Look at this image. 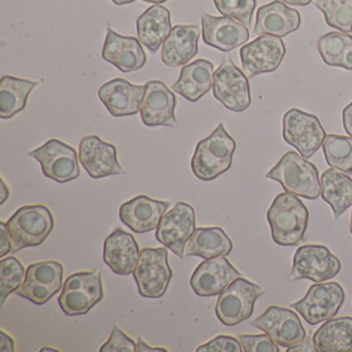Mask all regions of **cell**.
<instances>
[{
    "mask_svg": "<svg viewBox=\"0 0 352 352\" xmlns=\"http://www.w3.org/2000/svg\"><path fill=\"white\" fill-rule=\"evenodd\" d=\"M272 238L280 246H296L304 239L309 212L296 195L280 193L267 212Z\"/></svg>",
    "mask_w": 352,
    "mask_h": 352,
    "instance_id": "6da1fadb",
    "label": "cell"
},
{
    "mask_svg": "<svg viewBox=\"0 0 352 352\" xmlns=\"http://www.w3.org/2000/svg\"><path fill=\"white\" fill-rule=\"evenodd\" d=\"M236 142L219 123L215 131L197 143L191 170L199 180L210 182L228 172L232 166Z\"/></svg>",
    "mask_w": 352,
    "mask_h": 352,
    "instance_id": "7a4b0ae2",
    "label": "cell"
},
{
    "mask_svg": "<svg viewBox=\"0 0 352 352\" xmlns=\"http://www.w3.org/2000/svg\"><path fill=\"white\" fill-rule=\"evenodd\" d=\"M265 178L277 181L285 192L296 197L314 201L321 195V182L316 166L294 151L284 154L279 162L265 174Z\"/></svg>",
    "mask_w": 352,
    "mask_h": 352,
    "instance_id": "3957f363",
    "label": "cell"
},
{
    "mask_svg": "<svg viewBox=\"0 0 352 352\" xmlns=\"http://www.w3.org/2000/svg\"><path fill=\"white\" fill-rule=\"evenodd\" d=\"M12 239V253L40 246L54 228V217L47 206L28 205L18 209L7 222Z\"/></svg>",
    "mask_w": 352,
    "mask_h": 352,
    "instance_id": "277c9868",
    "label": "cell"
},
{
    "mask_svg": "<svg viewBox=\"0 0 352 352\" xmlns=\"http://www.w3.org/2000/svg\"><path fill=\"white\" fill-rule=\"evenodd\" d=\"M104 298L102 274L98 270L78 272L63 284L58 298L61 310L69 316L85 315Z\"/></svg>",
    "mask_w": 352,
    "mask_h": 352,
    "instance_id": "5b68a950",
    "label": "cell"
},
{
    "mask_svg": "<svg viewBox=\"0 0 352 352\" xmlns=\"http://www.w3.org/2000/svg\"><path fill=\"white\" fill-rule=\"evenodd\" d=\"M265 290L243 277L232 281L216 302L215 313L222 324L234 327L250 318L257 298Z\"/></svg>",
    "mask_w": 352,
    "mask_h": 352,
    "instance_id": "8992f818",
    "label": "cell"
},
{
    "mask_svg": "<svg viewBox=\"0 0 352 352\" xmlns=\"http://www.w3.org/2000/svg\"><path fill=\"white\" fill-rule=\"evenodd\" d=\"M168 257L166 247L142 249L133 275L143 298H160L166 294L173 278Z\"/></svg>",
    "mask_w": 352,
    "mask_h": 352,
    "instance_id": "52a82bcc",
    "label": "cell"
},
{
    "mask_svg": "<svg viewBox=\"0 0 352 352\" xmlns=\"http://www.w3.org/2000/svg\"><path fill=\"white\" fill-rule=\"evenodd\" d=\"M213 96L232 112L246 111L251 104L248 77L226 56L213 75Z\"/></svg>",
    "mask_w": 352,
    "mask_h": 352,
    "instance_id": "ba28073f",
    "label": "cell"
},
{
    "mask_svg": "<svg viewBox=\"0 0 352 352\" xmlns=\"http://www.w3.org/2000/svg\"><path fill=\"white\" fill-rule=\"evenodd\" d=\"M345 302V292L337 282L310 286L306 296L290 305L311 325L333 318Z\"/></svg>",
    "mask_w": 352,
    "mask_h": 352,
    "instance_id": "9c48e42d",
    "label": "cell"
},
{
    "mask_svg": "<svg viewBox=\"0 0 352 352\" xmlns=\"http://www.w3.org/2000/svg\"><path fill=\"white\" fill-rule=\"evenodd\" d=\"M324 129L314 115L290 109L283 116V139L296 148L302 157H312L324 141Z\"/></svg>",
    "mask_w": 352,
    "mask_h": 352,
    "instance_id": "30bf717a",
    "label": "cell"
},
{
    "mask_svg": "<svg viewBox=\"0 0 352 352\" xmlns=\"http://www.w3.org/2000/svg\"><path fill=\"white\" fill-rule=\"evenodd\" d=\"M341 271V261L322 245H305L294 253L290 280L308 279L322 283Z\"/></svg>",
    "mask_w": 352,
    "mask_h": 352,
    "instance_id": "8fae6325",
    "label": "cell"
},
{
    "mask_svg": "<svg viewBox=\"0 0 352 352\" xmlns=\"http://www.w3.org/2000/svg\"><path fill=\"white\" fill-rule=\"evenodd\" d=\"M63 265L56 261H44L28 265L25 279L14 294L42 306L63 287Z\"/></svg>",
    "mask_w": 352,
    "mask_h": 352,
    "instance_id": "7c38bea8",
    "label": "cell"
},
{
    "mask_svg": "<svg viewBox=\"0 0 352 352\" xmlns=\"http://www.w3.org/2000/svg\"><path fill=\"white\" fill-rule=\"evenodd\" d=\"M30 157L40 162L43 174L55 182L67 183L80 176L79 157L71 146L57 139L28 152Z\"/></svg>",
    "mask_w": 352,
    "mask_h": 352,
    "instance_id": "4fadbf2b",
    "label": "cell"
},
{
    "mask_svg": "<svg viewBox=\"0 0 352 352\" xmlns=\"http://www.w3.org/2000/svg\"><path fill=\"white\" fill-rule=\"evenodd\" d=\"M195 230V209L192 206L180 201L162 216L155 236L158 242L183 259L185 247Z\"/></svg>",
    "mask_w": 352,
    "mask_h": 352,
    "instance_id": "5bb4252c",
    "label": "cell"
},
{
    "mask_svg": "<svg viewBox=\"0 0 352 352\" xmlns=\"http://www.w3.org/2000/svg\"><path fill=\"white\" fill-rule=\"evenodd\" d=\"M250 325L265 331L281 347H292L306 338V331L298 315L283 307H269Z\"/></svg>",
    "mask_w": 352,
    "mask_h": 352,
    "instance_id": "9a60e30c",
    "label": "cell"
},
{
    "mask_svg": "<svg viewBox=\"0 0 352 352\" xmlns=\"http://www.w3.org/2000/svg\"><path fill=\"white\" fill-rule=\"evenodd\" d=\"M286 54V47L281 38L261 36L240 51L245 75L253 78L261 74L272 73L279 67Z\"/></svg>",
    "mask_w": 352,
    "mask_h": 352,
    "instance_id": "2e32d148",
    "label": "cell"
},
{
    "mask_svg": "<svg viewBox=\"0 0 352 352\" xmlns=\"http://www.w3.org/2000/svg\"><path fill=\"white\" fill-rule=\"evenodd\" d=\"M177 100L166 84L157 80L147 82L142 100V120L146 126L178 127L175 116Z\"/></svg>",
    "mask_w": 352,
    "mask_h": 352,
    "instance_id": "e0dca14e",
    "label": "cell"
},
{
    "mask_svg": "<svg viewBox=\"0 0 352 352\" xmlns=\"http://www.w3.org/2000/svg\"><path fill=\"white\" fill-rule=\"evenodd\" d=\"M79 160L94 179L125 174L124 168L119 164L116 147L98 135H88L81 140Z\"/></svg>",
    "mask_w": 352,
    "mask_h": 352,
    "instance_id": "ac0fdd59",
    "label": "cell"
},
{
    "mask_svg": "<svg viewBox=\"0 0 352 352\" xmlns=\"http://www.w3.org/2000/svg\"><path fill=\"white\" fill-rule=\"evenodd\" d=\"M243 277L226 256L205 259L195 270L190 278L193 292L201 298H212L221 294L232 281Z\"/></svg>",
    "mask_w": 352,
    "mask_h": 352,
    "instance_id": "d6986e66",
    "label": "cell"
},
{
    "mask_svg": "<svg viewBox=\"0 0 352 352\" xmlns=\"http://www.w3.org/2000/svg\"><path fill=\"white\" fill-rule=\"evenodd\" d=\"M102 56L104 60L124 74L143 69L147 61V56L139 38L121 36L111 28H107Z\"/></svg>",
    "mask_w": 352,
    "mask_h": 352,
    "instance_id": "ffe728a7",
    "label": "cell"
},
{
    "mask_svg": "<svg viewBox=\"0 0 352 352\" xmlns=\"http://www.w3.org/2000/svg\"><path fill=\"white\" fill-rule=\"evenodd\" d=\"M201 34L208 46L222 52H230L249 40V30L244 24L232 18L215 17L201 14Z\"/></svg>",
    "mask_w": 352,
    "mask_h": 352,
    "instance_id": "44dd1931",
    "label": "cell"
},
{
    "mask_svg": "<svg viewBox=\"0 0 352 352\" xmlns=\"http://www.w3.org/2000/svg\"><path fill=\"white\" fill-rule=\"evenodd\" d=\"M170 207L168 201H156L146 195H138L121 205V221L137 234H147L156 230L162 216Z\"/></svg>",
    "mask_w": 352,
    "mask_h": 352,
    "instance_id": "7402d4cb",
    "label": "cell"
},
{
    "mask_svg": "<svg viewBox=\"0 0 352 352\" xmlns=\"http://www.w3.org/2000/svg\"><path fill=\"white\" fill-rule=\"evenodd\" d=\"M144 94L145 85H135L118 78L104 83L98 94L112 116L127 117L140 112Z\"/></svg>",
    "mask_w": 352,
    "mask_h": 352,
    "instance_id": "603a6c76",
    "label": "cell"
},
{
    "mask_svg": "<svg viewBox=\"0 0 352 352\" xmlns=\"http://www.w3.org/2000/svg\"><path fill=\"white\" fill-rule=\"evenodd\" d=\"M140 253L135 236L122 228H117L104 240V261L117 275L133 274Z\"/></svg>",
    "mask_w": 352,
    "mask_h": 352,
    "instance_id": "cb8c5ba5",
    "label": "cell"
},
{
    "mask_svg": "<svg viewBox=\"0 0 352 352\" xmlns=\"http://www.w3.org/2000/svg\"><path fill=\"white\" fill-rule=\"evenodd\" d=\"M300 26V13L282 1L275 0L259 8L253 34L257 36L283 38L298 30Z\"/></svg>",
    "mask_w": 352,
    "mask_h": 352,
    "instance_id": "d4e9b609",
    "label": "cell"
},
{
    "mask_svg": "<svg viewBox=\"0 0 352 352\" xmlns=\"http://www.w3.org/2000/svg\"><path fill=\"white\" fill-rule=\"evenodd\" d=\"M199 25H176L162 44V61L166 67L187 65L199 52Z\"/></svg>",
    "mask_w": 352,
    "mask_h": 352,
    "instance_id": "484cf974",
    "label": "cell"
},
{
    "mask_svg": "<svg viewBox=\"0 0 352 352\" xmlns=\"http://www.w3.org/2000/svg\"><path fill=\"white\" fill-rule=\"evenodd\" d=\"M213 65L207 59L193 61L181 69L178 81L172 85L173 91L188 102H197L213 87Z\"/></svg>",
    "mask_w": 352,
    "mask_h": 352,
    "instance_id": "4316f807",
    "label": "cell"
},
{
    "mask_svg": "<svg viewBox=\"0 0 352 352\" xmlns=\"http://www.w3.org/2000/svg\"><path fill=\"white\" fill-rule=\"evenodd\" d=\"M137 32L141 44L157 52L172 32L170 12L162 6H152L138 18Z\"/></svg>",
    "mask_w": 352,
    "mask_h": 352,
    "instance_id": "83f0119b",
    "label": "cell"
},
{
    "mask_svg": "<svg viewBox=\"0 0 352 352\" xmlns=\"http://www.w3.org/2000/svg\"><path fill=\"white\" fill-rule=\"evenodd\" d=\"M232 250L230 236L220 228H195L185 247V256H199L204 259L228 256Z\"/></svg>",
    "mask_w": 352,
    "mask_h": 352,
    "instance_id": "f1b7e54d",
    "label": "cell"
},
{
    "mask_svg": "<svg viewBox=\"0 0 352 352\" xmlns=\"http://www.w3.org/2000/svg\"><path fill=\"white\" fill-rule=\"evenodd\" d=\"M321 197L331 206L336 219L352 206V178L337 168L321 175Z\"/></svg>",
    "mask_w": 352,
    "mask_h": 352,
    "instance_id": "f546056e",
    "label": "cell"
},
{
    "mask_svg": "<svg viewBox=\"0 0 352 352\" xmlns=\"http://www.w3.org/2000/svg\"><path fill=\"white\" fill-rule=\"evenodd\" d=\"M313 342L319 352L351 351V317L329 319L315 331Z\"/></svg>",
    "mask_w": 352,
    "mask_h": 352,
    "instance_id": "4dcf8cb0",
    "label": "cell"
},
{
    "mask_svg": "<svg viewBox=\"0 0 352 352\" xmlns=\"http://www.w3.org/2000/svg\"><path fill=\"white\" fill-rule=\"evenodd\" d=\"M38 82L3 76L0 80V118L11 119L25 109L30 92Z\"/></svg>",
    "mask_w": 352,
    "mask_h": 352,
    "instance_id": "1f68e13d",
    "label": "cell"
},
{
    "mask_svg": "<svg viewBox=\"0 0 352 352\" xmlns=\"http://www.w3.org/2000/svg\"><path fill=\"white\" fill-rule=\"evenodd\" d=\"M325 162L331 168L352 173V138L327 135L322 144Z\"/></svg>",
    "mask_w": 352,
    "mask_h": 352,
    "instance_id": "d6a6232c",
    "label": "cell"
},
{
    "mask_svg": "<svg viewBox=\"0 0 352 352\" xmlns=\"http://www.w3.org/2000/svg\"><path fill=\"white\" fill-rule=\"evenodd\" d=\"M329 28L341 32H352V0H313Z\"/></svg>",
    "mask_w": 352,
    "mask_h": 352,
    "instance_id": "836d02e7",
    "label": "cell"
},
{
    "mask_svg": "<svg viewBox=\"0 0 352 352\" xmlns=\"http://www.w3.org/2000/svg\"><path fill=\"white\" fill-rule=\"evenodd\" d=\"M25 270L15 256L3 257L0 261V306L3 307L8 296L14 294L23 283Z\"/></svg>",
    "mask_w": 352,
    "mask_h": 352,
    "instance_id": "e575fe53",
    "label": "cell"
},
{
    "mask_svg": "<svg viewBox=\"0 0 352 352\" xmlns=\"http://www.w3.org/2000/svg\"><path fill=\"white\" fill-rule=\"evenodd\" d=\"M352 36L344 32H329L321 36L317 43L319 54L323 63L329 67H339L340 59Z\"/></svg>",
    "mask_w": 352,
    "mask_h": 352,
    "instance_id": "d590c367",
    "label": "cell"
},
{
    "mask_svg": "<svg viewBox=\"0 0 352 352\" xmlns=\"http://www.w3.org/2000/svg\"><path fill=\"white\" fill-rule=\"evenodd\" d=\"M216 9L221 15L236 20L247 28L251 26L256 0H213Z\"/></svg>",
    "mask_w": 352,
    "mask_h": 352,
    "instance_id": "8d00e7d4",
    "label": "cell"
},
{
    "mask_svg": "<svg viewBox=\"0 0 352 352\" xmlns=\"http://www.w3.org/2000/svg\"><path fill=\"white\" fill-rule=\"evenodd\" d=\"M100 352H135L137 344L117 325L113 327L108 341L100 347Z\"/></svg>",
    "mask_w": 352,
    "mask_h": 352,
    "instance_id": "74e56055",
    "label": "cell"
},
{
    "mask_svg": "<svg viewBox=\"0 0 352 352\" xmlns=\"http://www.w3.org/2000/svg\"><path fill=\"white\" fill-rule=\"evenodd\" d=\"M245 352H279L277 344L267 333L261 335H239Z\"/></svg>",
    "mask_w": 352,
    "mask_h": 352,
    "instance_id": "f35d334b",
    "label": "cell"
},
{
    "mask_svg": "<svg viewBox=\"0 0 352 352\" xmlns=\"http://www.w3.org/2000/svg\"><path fill=\"white\" fill-rule=\"evenodd\" d=\"M197 352H242V344L240 340L232 336L220 335L212 339L208 343L199 346Z\"/></svg>",
    "mask_w": 352,
    "mask_h": 352,
    "instance_id": "ab89813d",
    "label": "cell"
},
{
    "mask_svg": "<svg viewBox=\"0 0 352 352\" xmlns=\"http://www.w3.org/2000/svg\"><path fill=\"white\" fill-rule=\"evenodd\" d=\"M0 239H1V245H0V257L3 258L6 255L12 252L13 244H12L11 236H10L9 230L6 222H0Z\"/></svg>",
    "mask_w": 352,
    "mask_h": 352,
    "instance_id": "60d3db41",
    "label": "cell"
},
{
    "mask_svg": "<svg viewBox=\"0 0 352 352\" xmlns=\"http://www.w3.org/2000/svg\"><path fill=\"white\" fill-rule=\"evenodd\" d=\"M316 352L317 349L315 347L314 342H313V337L310 335L308 336V338H305L302 342L296 344V345L292 346V347L287 348V352Z\"/></svg>",
    "mask_w": 352,
    "mask_h": 352,
    "instance_id": "b9f144b4",
    "label": "cell"
},
{
    "mask_svg": "<svg viewBox=\"0 0 352 352\" xmlns=\"http://www.w3.org/2000/svg\"><path fill=\"white\" fill-rule=\"evenodd\" d=\"M339 67L352 71V38L346 45L345 50L340 59Z\"/></svg>",
    "mask_w": 352,
    "mask_h": 352,
    "instance_id": "7bdbcfd3",
    "label": "cell"
},
{
    "mask_svg": "<svg viewBox=\"0 0 352 352\" xmlns=\"http://www.w3.org/2000/svg\"><path fill=\"white\" fill-rule=\"evenodd\" d=\"M0 350L3 352L15 351V341L12 336L6 333L3 329L0 331Z\"/></svg>",
    "mask_w": 352,
    "mask_h": 352,
    "instance_id": "ee69618b",
    "label": "cell"
},
{
    "mask_svg": "<svg viewBox=\"0 0 352 352\" xmlns=\"http://www.w3.org/2000/svg\"><path fill=\"white\" fill-rule=\"evenodd\" d=\"M342 120H343V126L346 133L352 138V102L348 104L342 112Z\"/></svg>",
    "mask_w": 352,
    "mask_h": 352,
    "instance_id": "f6af8a7d",
    "label": "cell"
},
{
    "mask_svg": "<svg viewBox=\"0 0 352 352\" xmlns=\"http://www.w3.org/2000/svg\"><path fill=\"white\" fill-rule=\"evenodd\" d=\"M168 352V350L164 347H151L147 345L144 341L143 338H138L137 352Z\"/></svg>",
    "mask_w": 352,
    "mask_h": 352,
    "instance_id": "bcb514c9",
    "label": "cell"
},
{
    "mask_svg": "<svg viewBox=\"0 0 352 352\" xmlns=\"http://www.w3.org/2000/svg\"><path fill=\"white\" fill-rule=\"evenodd\" d=\"M10 190L8 188L7 184H6L5 180L1 179V197H0V205H3L5 201L9 199Z\"/></svg>",
    "mask_w": 352,
    "mask_h": 352,
    "instance_id": "7dc6e473",
    "label": "cell"
},
{
    "mask_svg": "<svg viewBox=\"0 0 352 352\" xmlns=\"http://www.w3.org/2000/svg\"><path fill=\"white\" fill-rule=\"evenodd\" d=\"M284 3L289 6H298V7H306L310 5L313 0H282Z\"/></svg>",
    "mask_w": 352,
    "mask_h": 352,
    "instance_id": "c3c4849f",
    "label": "cell"
},
{
    "mask_svg": "<svg viewBox=\"0 0 352 352\" xmlns=\"http://www.w3.org/2000/svg\"><path fill=\"white\" fill-rule=\"evenodd\" d=\"M112 1L116 6H124L135 3V0H112Z\"/></svg>",
    "mask_w": 352,
    "mask_h": 352,
    "instance_id": "681fc988",
    "label": "cell"
},
{
    "mask_svg": "<svg viewBox=\"0 0 352 352\" xmlns=\"http://www.w3.org/2000/svg\"><path fill=\"white\" fill-rule=\"evenodd\" d=\"M145 3H154V5H160V3H166L168 0H143Z\"/></svg>",
    "mask_w": 352,
    "mask_h": 352,
    "instance_id": "f907efd6",
    "label": "cell"
},
{
    "mask_svg": "<svg viewBox=\"0 0 352 352\" xmlns=\"http://www.w3.org/2000/svg\"><path fill=\"white\" fill-rule=\"evenodd\" d=\"M41 351H59L58 349H54V348L44 347L41 349Z\"/></svg>",
    "mask_w": 352,
    "mask_h": 352,
    "instance_id": "816d5d0a",
    "label": "cell"
},
{
    "mask_svg": "<svg viewBox=\"0 0 352 352\" xmlns=\"http://www.w3.org/2000/svg\"><path fill=\"white\" fill-rule=\"evenodd\" d=\"M349 230H350V232H351V234H352V212H351V218H350V228H349Z\"/></svg>",
    "mask_w": 352,
    "mask_h": 352,
    "instance_id": "f5cc1de1",
    "label": "cell"
},
{
    "mask_svg": "<svg viewBox=\"0 0 352 352\" xmlns=\"http://www.w3.org/2000/svg\"><path fill=\"white\" fill-rule=\"evenodd\" d=\"M351 312H352V307H351Z\"/></svg>",
    "mask_w": 352,
    "mask_h": 352,
    "instance_id": "db71d44e",
    "label": "cell"
}]
</instances>
